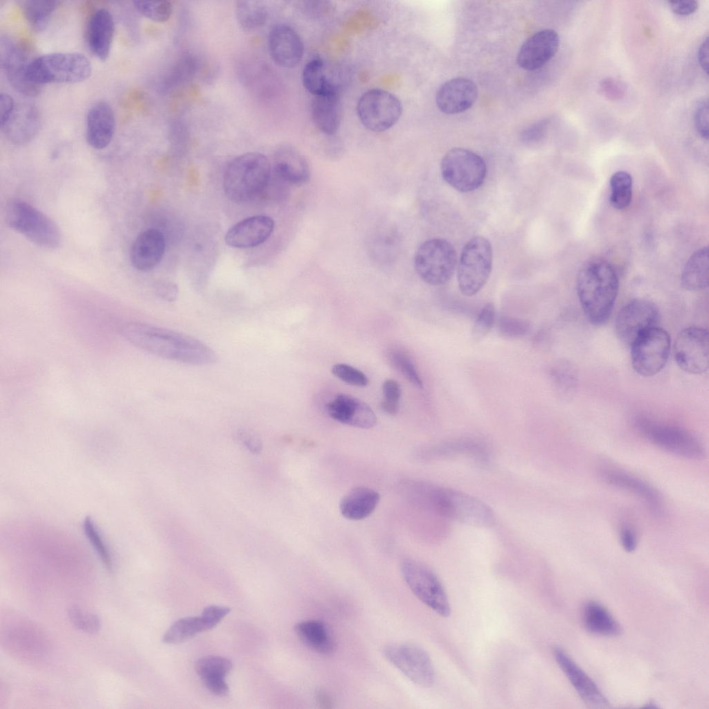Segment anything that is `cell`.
I'll return each mask as SVG.
<instances>
[{
	"mask_svg": "<svg viewBox=\"0 0 709 709\" xmlns=\"http://www.w3.org/2000/svg\"><path fill=\"white\" fill-rule=\"evenodd\" d=\"M500 334L508 339H519L527 335L531 329L530 323L525 319L502 316L498 320Z\"/></svg>",
	"mask_w": 709,
	"mask_h": 709,
	"instance_id": "48",
	"label": "cell"
},
{
	"mask_svg": "<svg viewBox=\"0 0 709 709\" xmlns=\"http://www.w3.org/2000/svg\"><path fill=\"white\" fill-rule=\"evenodd\" d=\"M165 249V237L156 228H147L135 239L130 250V260L137 270L148 271L161 260Z\"/></svg>",
	"mask_w": 709,
	"mask_h": 709,
	"instance_id": "27",
	"label": "cell"
},
{
	"mask_svg": "<svg viewBox=\"0 0 709 709\" xmlns=\"http://www.w3.org/2000/svg\"><path fill=\"white\" fill-rule=\"evenodd\" d=\"M492 267V248L483 236L471 238L464 246L458 266L457 280L466 296L478 293L487 283Z\"/></svg>",
	"mask_w": 709,
	"mask_h": 709,
	"instance_id": "7",
	"label": "cell"
},
{
	"mask_svg": "<svg viewBox=\"0 0 709 709\" xmlns=\"http://www.w3.org/2000/svg\"><path fill=\"white\" fill-rule=\"evenodd\" d=\"M197 69V61L192 55H183L172 69L168 84L174 87L188 81L194 76Z\"/></svg>",
	"mask_w": 709,
	"mask_h": 709,
	"instance_id": "47",
	"label": "cell"
},
{
	"mask_svg": "<svg viewBox=\"0 0 709 709\" xmlns=\"http://www.w3.org/2000/svg\"><path fill=\"white\" fill-rule=\"evenodd\" d=\"M116 129V118L111 106L105 101L95 102L86 117V140L93 149L102 150L111 143Z\"/></svg>",
	"mask_w": 709,
	"mask_h": 709,
	"instance_id": "26",
	"label": "cell"
},
{
	"mask_svg": "<svg viewBox=\"0 0 709 709\" xmlns=\"http://www.w3.org/2000/svg\"><path fill=\"white\" fill-rule=\"evenodd\" d=\"M413 497L422 507L446 519L480 527L494 521L492 510L484 502L450 488L418 483L413 487Z\"/></svg>",
	"mask_w": 709,
	"mask_h": 709,
	"instance_id": "3",
	"label": "cell"
},
{
	"mask_svg": "<svg viewBox=\"0 0 709 709\" xmlns=\"http://www.w3.org/2000/svg\"><path fill=\"white\" fill-rule=\"evenodd\" d=\"M91 73V63L84 54L59 52L31 60L27 74L33 84L41 87L51 83L80 82L89 78Z\"/></svg>",
	"mask_w": 709,
	"mask_h": 709,
	"instance_id": "5",
	"label": "cell"
},
{
	"mask_svg": "<svg viewBox=\"0 0 709 709\" xmlns=\"http://www.w3.org/2000/svg\"><path fill=\"white\" fill-rule=\"evenodd\" d=\"M6 220L14 231L46 249L60 245L62 236L56 224L31 204L19 199L11 201L6 210Z\"/></svg>",
	"mask_w": 709,
	"mask_h": 709,
	"instance_id": "6",
	"label": "cell"
},
{
	"mask_svg": "<svg viewBox=\"0 0 709 709\" xmlns=\"http://www.w3.org/2000/svg\"><path fill=\"white\" fill-rule=\"evenodd\" d=\"M295 632L300 641L315 652L327 655L332 654L336 649L332 633L322 621H301L295 625Z\"/></svg>",
	"mask_w": 709,
	"mask_h": 709,
	"instance_id": "34",
	"label": "cell"
},
{
	"mask_svg": "<svg viewBox=\"0 0 709 709\" xmlns=\"http://www.w3.org/2000/svg\"><path fill=\"white\" fill-rule=\"evenodd\" d=\"M379 499V494L375 490L367 487H356L348 491L341 500L340 512L348 519L361 520L374 512Z\"/></svg>",
	"mask_w": 709,
	"mask_h": 709,
	"instance_id": "33",
	"label": "cell"
},
{
	"mask_svg": "<svg viewBox=\"0 0 709 709\" xmlns=\"http://www.w3.org/2000/svg\"><path fill=\"white\" fill-rule=\"evenodd\" d=\"M620 540L625 551L631 553L636 550L638 544L637 537L630 526H624L621 528Z\"/></svg>",
	"mask_w": 709,
	"mask_h": 709,
	"instance_id": "54",
	"label": "cell"
},
{
	"mask_svg": "<svg viewBox=\"0 0 709 709\" xmlns=\"http://www.w3.org/2000/svg\"><path fill=\"white\" fill-rule=\"evenodd\" d=\"M216 625L214 619L203 610L200 616L182 618L174 622L164 634L163 642L166 644L181 643Z\"/></svg>",
	"mask_w": 709,
	"mask_h": 709,
	"instance_id": "35",
	"label": "cell"
},
{
	"mask_svg": "<svg viewBox=\"0 0 709 709\" xmlns=\"http://www.w3.org/2000/svg\"><path fill=\"white\" fill-rule=\"evenodd\" d=\"M268 48L273 61L286 69L296 66L304 53L301 37L292 27L286 24L273 27L268 37Z\"/></svg>",
	"mask_w": 709,
	"mask_h": 709,
	"instance_id": "18",
	"label": "cell"
},
{
	"mask_svg": "<svg viewBox=\"0 0 709 709\" xmlns=\"http://www.w3.org/2000/svg\"><path fill=\"white\" fill-rule=\"evenodd\" d=\"M28 60L21 44L7 35L0 39V65L10 85L20 94L35 97L41 87L33 84L28 77Z\"/></svg>",
	"mask_w": 709,
	"mask_h": 709,
	"instance_id": "16",
	"label": "cell"
},
{
	"mask_svg": "<svg viewBox=\"0 0 709 709\" xmlns=\"http://www.w3.org/2000/svg\"><path fill=\"white\" fill-rule=\"evenodd\" d=\"M271 174L267 158L259 152H247L233 159L226 167L223 188L226 197L235 203L250 201L267 188Z\"/></svg>",
	"mask_w": 709,
	"mask_h": 709,
	"instance_id": "4",
	"label": "cell"
},
{
	"mask_svg": "<svg viewBox=\"0 0 709 709\" xmlns=\"http://www.w3.org/2000/svg\"><path fill=\"white\" fill-rule=\"evenodd\" d=\"M71 624L78 630L94 634L101 627V621L98 615L86 611L77 605L71 606L67 611Z\"/></svg>",
	"mask_w": 709,
	"mask_h": 709,
	"instance_id": "45",
	"label": "cell"
},
{
	"mask_svg": "<svg viewBox=\"0 0 709 709\" xmlns=\"http://www.w3.org/2000/svg\"><path fill=\"white\" fill-rule=\"evenodd\" d=\"M310 109L312 121L320 132L333 135L338 131L341 120V106L336 87L313 96Z\"/></svg>",
	"mask_w": 709,
	"mask_h": 709,
	"instance_id": "28",
	"label": "cell"
},
{
	"mask_svg": "<svg viewBox=\"0 0 709 709\" xmlns=\"http://www.w3.org/2000/svg\"><path fill=\"white\" fill-rule=\"evenodd\" d=\"M235 15L240 26L249 32L262 28L268 19L267 8L259 1H236Z\"/></svg>",
	"mask_w": 709,
	"mask_h": 709,
	"instance_id": "39",
	"label": "cell"
},
{
	"mask_svg": "<svg viewBox=\"0 0 709 709\" xmlns=\"http://www.w3.org/2000/svg\"><path fill=\"white\" fill-rule=\"evenodd\" d=\"M584 624L590 632L607 636L618 635L621 629L609 611L602 604L591 601L583 609Z\"/></svg>",
	"mask_w": 709,
	"mask_h": 709,
	"instance_id": "37",
	"label": "cell"
},
{
	"mask_svg": "<svg viewBox=\"0 0 709 709\" xmlns=\"http://www.w3.org/2000/svg\"><path fill=\"white\" fill-rule=\"evenodd\" d=\"M697 61L706 75L708 73V37L701 43L697 52Z\"/></svg>",
	"mask_w": 709,
	"mask_h": 709,
	"instance_id": "58",
	"label": "cell"
},
{
	"mask_svg": "<svg viewBox=\"0 0 709 709\" xmlns=\"http://www.w3.org/2000/svg\"><path fill=\"white\" fill-rule=\"evenodd\" d=\"M115 32V23L111 12L105 8L95 9L86 26V42L90 51L105 61L109 56Z\"/></svg>",
	"mask_w": 709,
	"mask_h": 709,
	"instance_id": "25",
	"label": "cell"
},
{
	"mask_svg": "<svg viewBox=\"0 0 709 709\" xmlns=\"http://www.w3.org/2000/svg\"><path fill=\"white\" fill-rule=\"evenodd\" d=\"M239 436L243 442L252 452L258 453L261 450L262 445L260 440L255 436L246 432H242Z\"/></svg>",
	"mask_w": 709,
	"mask_h": 709,
	"instance_id": "59",
	"label": "cell"
},
{
	"mask_svg": "<svg viewBox=\"0 0 709 709\" xmlns=\"http://www.w3.org/2000/svg\"><path fill=\"white\" fill-rule=\"evenodd\" d=\"M327 414L342 424L361 429H370L377 422L372 409L361 400L346 394L337 395L326 405Z\"/></svg>",
	"mask_w": 709,
	"mask_h": 709,
	"instance_id": "24",
	"label": "cell"
},
{
	"mask_svg": "<svg viewBox=\"0 0 709 709\" xmlns=\"http://www.w3.org/2000/svg\"><path fill=\"white\" fill-rule=\"evenodd\" d=\"M386 658L412 682L431 687L435 681V670L427 652L412 643H393L384 649Z\"/></svg>",
	"mask_w": 709,
	"mask_h": 709,
	"instance_id": "14",
	"label": "cell"
},
{
	"mask_svg": "<svg viewBox=\"0 0 709 709\" xmlns=\"http://www.w3.org/2000/svg\"><path fill=\"white\" fill-rule=\"evenodd\" d=\"M609 184L611 205L618 210L628 207L632 198V178L630 174L623 170L618 171L611 177Z\"/></svg>",
	"mask_w": 709,
	"mask_h": 709,
	"instance_id": "41",
	"label": "cell"
},
{
	"mask_svg": "<svg viewBox=\"0 0 709 709\" xmlns=\"http://www.w3.org/2000/svg\"><path fill=\"white\" fill-rule=\"evenodd\" d=\"M708 332L706 328L690 326L682 330L674 345V357L678 366L692 375H701L708 369Z\"/></svg>",
	"mask_w": 709,
	"mask_h": 709,
	"instance_id": "15",
	"label": "cell"
},
{
	"mask_svg": "<svg viewBox=\"0 0 709 709\" xmlns=\"http://www.w3.org/2000/svg\"><path fill=\"white\" fill-rule=\"evenodd\" d=\"M384 400L399 402L401 396V388L399 384L394 379H386L382 385Z\"/></svg>",
	"mask_w": 709,
	"mask_h": 709,
	"instance_id": "55",
	"label": "cell"
},
{
	"mask_svg": "<svg viewBox=\"0 0 709 709\" xmlns=\"http://www.w3.org/2000/svg\"><path fill=\"white\" fill-rule=\"evenodd\" d=\"M559 46V37L555 30H539L522 44L517 55V64L525 70L538 69L555 56Z\"/></svg>",
	"mask_w": 709,
	"mask_h": 709,
	"instance_id": "19",
	"label": "cell"
},
{
	"mask_svg": "<svg viewBox=\"0 0 709 709\" xmlns=\"http://www.w3.org/2000/svg\"><path fill=\"white\" fill-rule=\"evenodd\" d=\"M60 1L24 0L19 1L23 15L26 21L36 31H42L48 26L55 11L60 6Z\"/></svg>",
	"mask_w": 709,
	"mask_h": 709,
	"instance_id": "38",
	"label": "cell"
},
{
	"mask_svg": "<svg viewBox=\"0 0 709 709\" xmlns=\"http://www.w3.org/2000/svg\"><path fill=\"white\" fill-rule=\"evenodd\" d=\"M440 171L443 179L459 192L476 190L484 182L487 167L483 159L464 148H453L442 157Z\"/></svg>",
	"mask_w": 709,
	"mask_h": 709,
	"instance_id": "9",
	"label": "cell"
},
{
	"mask_svg": "<svg viewBox=\"0 0 709 709\" xmlns=\"http://www.w3.org/2000/svg\"><path fill=\"white\" fill-rule=\"evenodd\" d=\"M478 96V88L470 79L458 77L442 84L438 89L436 102L447 114L461 113L469 109Z\"/></svg>",
	"mask_w": 709,
	"mask_h": 709,
	"instance_id": "21",
	"label": "cell"
},
{
	"mask_svg": "<svg viewBox=\"0 0 709 709\" xmlns=\"http://www.w3.org/2000/svg\"><path fill=\"white\" fill-rule=\"evenodd\" d=\"M423 456L429 459L466 456L480 463H487L490 453L487 446L480 441L461 439L434 445L424 451Z\"/></svg>",
	"mask_w": 709,
	"mask_h": 709,
	"instance_id": "30",
	"label": "cell"
},
{
	"mask_svg": "<svg viewBox=\"0 0 709 709\" xmlns=\"http://www.w3.org/2000/svg\"><path fill=\"white\" fill-rule=\"evenodd\" d=\"M274 221L267 215H255L240 221L225 235L226 244L234 248L255 247L264 242L274 229Z\"/></svg>",
	"mask_w": 709,
	"mask_h": 709,
	"instance_id": "20",
	"label": "cell"
},
{
	"mask_svg": "<svg viewBox=\"0 0 709 709\" xmlns=\"http://www.w3.org/2000/svg\"><path fill=\"white\" fill-rule=\"evenodd\" d=\"M708 249L695 251L687 261L681 277L683 287L689 291H700L708 286Z\"/></svg>",
	"mask_w": 709,
	"mask_h": 709,
	"instance_id": "36",
	"label": "cell"
},
{
	"mask_svg": "<svg viewBox=\"0 0 709 709\" xmlns=\"http://www.w3.org/2000/svg\"><path fill=\"white\" fill-rule=\"evenodd\" d=\"M694 123L697 132L703 139H708V100L700 101L696 107Z\"/></svg>",
	"mask_w": 709,
	"mask_h": 709,
	"instance_id": "51",
	"label": "cell"
},
{
	"mask_svg": "<svg viewBox=\"0 0 709 709\" xmlns=\"http://www.w3.org/2000/svg\"><path fill=\"white\" fill-rule=\"evenodd\" d=\"M132 3L139 13L156 22L168 21L172 13V6L168 1H134Z\"/></svg>",
	"mask_w": 709,
	"mask_h": 709,
	"instance_id": "44",
	"label": "cell"
},
{
	"mask_svg": "<svg viewBox=\"0 0 709 709\" xmlns=\"http://www.w3.org/2000/svg\"><path fill=\"white\" fill-rule=\"evenodd\" d=\"M658 319V308L652 301L635 298L620 309L616 319V332L622 341L630 345L640 334L656 326Z\"/></svg>",
	"mask_w": 709,
	"mask_h": 709,
	"instance_id": "17",
	"label": "cell"
},
{
	"mask_svg": "<svg viewBox=\"0 0 709 709\" xmlns=\"http://www.w3.org/2000/svg\"><path fill=\"white\" fill-rule=\"evenodd\" d=\"M388 359L393 367L417 388H422L423 382L411 358L404 352L394 350L388 353Z\"/></svg>",
	"mask_w": 709,
	"mask_h": 709,
	"instance_id": "46",
	"label": "cell"
},
{
	"mask_svg": "<svg viewBox=\"0 0 709 709\" xmlns=\"http://www.w3.org/2000/svg\"><path fill=\"white\" fill-rule=\"evenodd\" d=\"M13 98L6 93L0 95V125L3 124L15 107Z\"/></svg>",
	"mask_w": 709,
	"mask_h": 709,
	"instance_id": "56",
	"label": "cell"
},
{
	"mask_svg": "<svg viewBox=\"0 0 709 709\" xmlns=\"http://www.w3.org/2000/svg\"><path fill=\"white\" fill-rule=\"evenodd\" d=\"M381 409L389 415H395L399 410V402L383 400L380 403Z\"/></svg>",
	"mask_w": 709,
	"mask_h": 709,
	"instance_id": "60",
	"label": "cell"
},
{
	"mask_svg": "<svg viewBox=\"0 0 709 709\" xmlns=\"http://www.w3.org/2000/svg\"><path fill=\"white\" fill-rule=\"evenodd\" d=\"M496 321V310L492 303L485 304L479 311L473 325L472 334L476 341H479L491 330Z\"/></svg>",
	"mask_w": 709,
	"mask_h": 709,
	"instance_id": "49",
	"label": "cell"
},
{
	"mask_svg": "<svg viewBox=\"0 0 709 709\" xmlns=\"http://www.w3.org/2000/svg\"><path fill=\"white\" fill-rule=\"evenodd\" d=\"M302 82L305 89L312 96L321 94L336 87L329 80L325 63L320 57L310 60L304 66Z\"/></svg>",
	"mask_w": 709,
	"mask_h": 709,
	"instance_id": "40",
	"label": "cell"
},
{
	"mask_svg": "<svg viewBox=\"0 0 709 709\" xmlns=\"http://www.w3.org/2000/svg\"><path fill=\"white\" fill-rule=\"evenodd\" d=\"M636 424L647 440L668 452L693 460L704 456L702 443L681 427L656 422L645 418H638Z\"/></svg>",
	"mask_w": 709,
	"mask_h": 709,
	"instance_id": "10",
	"label": "cell"
},
{
	"mask_svg": "<svg viewBox=\"0 0 709 709\" xmlns=\"http://www.w3.org/2000/svg\"><path fill=\"white\" fill-rule=\"evenodd\" d=\"M456 261V250L449 241L433 238L426 240L418 248L414 256V267L424 282L441 286L452 277Z\"/></svg>",
	"mask_w": 709,
	"mask_h": 709,
	"instance_id": "8",
	"label": "cell"
},
{
	"mask_svg": "<svg viewBox=\"0 0 709 709\" xmlns=\"http://www.w3.org/2000/svg\"><path fill=\"white\" fill-rule=\"evenodd\" d=\"M82 526L85 535L100 558L102 564L109 571L112 572L114 566L112 557L96 524L90 517H87L84 520Z\"/></svg>",
	"mask_w": 709,
	"mask_h": 709,
	"instance_id": "42",
	"label": "cell"
},
{
	"mask_svg": "<svg viewBox=\"0 0 709 709\" xmlns=\"http://www.w3.org/2000/svg\"><path fill=\"white\" fill-rule=\"evenodd\" d=\"M630 346L631 361L635 371L641 376L651 377L665 366L671 340L666 330L655 326L640 334Z\"/></svg>",
	"mask_w": 709,
	"mask_h": 709,
	"instance_id": "12",
	"label": "cell"
},
{
	"mask_svg": "<svg viewBox=\"0 0 709 709\" xmlns=\"http://www.w3.org/2000/svg\"><path fill=\"white\" fill-rule=\"evenodd\" d=\"M178 292V287L174 282H165L158 288L159 295L168 301H174L177 297Z\"/></svg>",
	"mask_w": 709,
	"mask_h": 709,
	"instance_id": "57",
	"label": "cell"
},
{
	"mask_svg": "<svg viewBox=\"0 0 709 709\" xmlns=\"http://www.w3.org/2000/svg\"><path fill=\"white\" fill-rule=\"evenodd\" d=\"M600 474L607 484L634 494L643 500L653 510L659 511L660 496L656 490L645 481L625 472L614 469H605Z\"/></svg>",
	"mask_w": 709,
	"mask_h": 709,
	"instance_id": "31",
	"label": "cell"
},
{
	"mask_svg": "<svg viewBox=\"0 0 709 709\" xmlns=\"http://www.w3.org/2000/svg\"><path fill=\"white\" fill-rule=\"evenodd\" d=\"M231 668L232 663L229 659L217 656L202 657L195 665L196 672L206 688L217 696L228 694L225 677Z\"/></svg>",
	"mask_w": 709,
	"mask_h": 709,
	"instance_id": "32",
	"label": "cell"
},
{
	"mask_svg": "<svg viewBox=\"0 0 709 709\" xmlns=\"http://www.w3.org/2000/svg\"><path fill=\"white\" fill-rule=\"evenodd\" d=\"M273 169L279 179L293 185H303L310 177L309 167L304 156L289 147H282L277 152Z\"/></svg>",
	"mask_w": 709,
	"mask_h": 709,
	"instance_id": "29",
	"label": "cell"
},
{
	"mask_svg": "<svg viewBox=\"0 0 709 709\" xmlns=\"http://www.w3.org/2000/svg\"><path fill=\"white\" fill-rule=\"evenodd\" d=\"M401 572L406 584L422 602L439 616H449L451 607L445 589L429 568L406 559L401 564Z\"/></svg>",
	"mask_w": 709,
	"mask_h": 709,
	"instance_id": "11",
	"label": "cell"
},
{
	"mask_svg": "<svg viewBox=\"0 0 709 709\" xmlns=\"http://www.w3.org/2000/svg\"><path fill=\"white\" fill-rule=\"evenodd\" d=\"M576 289L589 321L596 326L607 323L619 289L618 277L613 267L602 258L587 260L577 274Z\"/></svg>",
	"mask_w": 709,
	"mask_h": 709,
	"instance_id": "2",
	"label": "cell"
},
{
	"mask_svg": "<svg viewBox=\"0 0 709 709\" xmlns=\"http://www.w3.org/2000/svg\"><path fill=\"white\" fill-rule=\"evenodd\" d=\"M41 126V116L32 104H16L7 120L0 125L5 137L12 143L21 145L29 143Z\"/></svg>",
	"mask_w": 709,
	"mask_h": 709,
	"instance_id": "23",
	"label": "cell"
},
{
	"mask_svg": "<svg viewBox=\"0 0 709 709\" xmlns=\"http://www.w3.org/2000/svg\"><path fill=\"white\" fill-rule=\"evenodd\" d=\"M574 371L572 366L566 361L557 362L550 368V378L560 395H567L574 388L576 382Z\"/></svg>",
	"mask_w": 709,
	"mask_h": 709,
	"instance_id": "43",
	"label": "cell"
},
{
	"mask_svg": "<svg viewBox=\"0 0 709 709\" xmlns=\"http://www.w3.org/2000/svg\"><path fill=\"white\" fill-rule=\"evenodd\" d=\"M122 336L151 354L190 365H208L217 360L215 351L203 341L170 329L140 322L125 323Z\"/></svg>",
	"mask_w": 709,
	"mask_h": 709,
	"instance_id": "1",
	"label": "cell"
},
{
	"mask_svg": "<svg viewBox=\"0 0 709 709\" xmlns=\"http://www.w3.org/2000/svg\"><path fill=\"white\" fill-rule=\"evenodd\" d=\"M667 3L673 12L681 16L694 13L699 7L698 2L694 0L669 1Z\"/></svg>",
	"mask_w": 709,
	"mask_h": 709,
	"instance_id": "53",
	"label": "cell"
},
{
	"mask_svg": "<svg viewBox=\"0 0 709 709\" xmlns=\"http://www.w3.org/2000/svg\"><path fill=\"white\" fill-rule=\"evenodd\" d=\"M331 371L336 377L352 386L364 387L368 383L365 374L346 364H336L332 366Z\"/></svg>",
	"mask_w": 709,
	"mask_h": 709,
	"instance_id": "50",
	"label": "cell"
},
{
	"mask_svg": "<svg viewBox=\"0 0 709 709\" xmlns=\"http://www.w3.org/2000/svg\"><path fill=\"white\" fill-rule=\"evenodd\" d=\"M547 123L548 122L543 120L524 129L521 134V139L526 144L539 142L545 135Z\"/></svg>",
	"mask_w": 709,
	"mask_h": 709,
	"instance_id": "52",
	"label": "cell"
},
{
	"mask_svg": "<svg viewBox=\"0 0 709 709\" xmlns=\"http://www.w3.org/2000/svg\"><path fill=\"white\" fill-rule=\"evenodd\" d=\"M361 124L374 132H384L394 126L401 117L402 105L392 93L382 89L365 91L357 105Z\"/></svg>",
	"mask_w": 709,
	"mask_h": 709,
	"instance_id": "13",
	"label": "cell"
},
{
	"mask_svg": "<svg viewBox=\"0 0 709 709\" xmlns=\"http://www.w3.org/2000/svg\"><path fill=\"white\" fill-rule=\"evenodd\" d=\"M553 655L558 665L585 703L595 708L608 706L607 698L596 684L567 653L559 647H555Z\"/></svg>",
	"mask_w": 709,
	"mask_h": 709,
	"instance_id": "22",
	"label": "cell"
}]
</instances>
